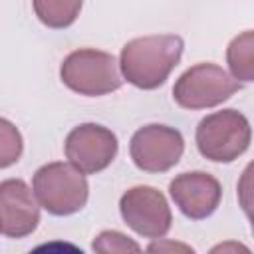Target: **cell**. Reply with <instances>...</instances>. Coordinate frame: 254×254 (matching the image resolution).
I'll return each instance as SVG.
<instances>
[{
  "mask_svg": "<svg viewBox=\"0 0 254 254\" xmlns=\"http://www.w3.org/2000/svg\"><path fill=\"white\" fill-rule=\"evenodd\" d=\"M183 40L173 34L143 36L127 42L121 50V71L125 79L141 89L159 87L179 64Z\"/></svg>",
  "mask_w": 254,
  "mask_h": 254,
  "instance_id": "cell-1",
  "label": "cell"
},
{
  "mask_svg": "<svg viewBox=\"0 0 254 254\" xmlns=\"http://www.w3.org/2000/svg\"><path fill=\"white\" fill-rule=\"evenodd\" d=\"M250 125L236 109H222L206 115L196 127L198 151L216 163H230L248 149Z\"/></svg>",
  "mask_w": 254,
  "mask_h": 254,
  "instance_id": "cell-2",
  "label": "cell"
},
{
  "mask_svg": "<svg viewBox=\"0 0 254 254\" xmlns=\"http://www.w3.org/2000/svg\"><path fill=\"white\" fill-rule=\"evenodd\" d=\"M38 202L52 214L64 216L77 212L87 200L85 177L65 163H50L34 175Z\"/></svg>",
  "mask_w": 254,
  "mask_h": 254,
  "instance_id": "cell-3",
  "label": "cell"
},
{
  "mask_svg": "<svg viewBox=\"0 0 254 254\" xmlns=\"http://www.w3.org/2000/svg\"><path fill=\"white\" fill-rule=\"evenodd\" d=\"M62 81L81 95H105L121 85L117 62L99 50L71 52L62 64Z\"/></svg>",
  "mask_w": 254,
  "mask_h": 254,
  "instance_id": "cell-4",
  "label": "cell"
},
{
  "mask_svg": "<svg viewBox=\"0 0 254 254\" xmlns=\"http://www.w3.org/2000/svg\"><path fill=\"white\" fill-rule=\"evenodd\" d=\"M240 83L230 77L220 65L198 64L187 69L173 87L175 101L185 109H204L226 101Z\"/></svg>",
  "mask_w": 254,
  "mask_h": 254,
  "instance_id": "cell-5",
  "label": "cell"
},
{
  "mask_svg": "<svg viewBox=\"0 0 254 254\" xmlns=\"http://www.w3.org/2000/svg\"><path fill=\"white\" fill-rule=\"evenodd\" d=\"M185 151L183 135L165 125H147L131 139V159L147 173H163L175 167Z\"/></svg>",
  "mask_w": 254,
  "mask_h": 254,
  "instance_id": "cell-6",
  "label": "cell"
},
{
  "mask_svg": "<svg viewBox=\"0 0 254 254\" xmlns=\"http://www.w3.org/2000/svg\"><path fill=\"white\" fill-rule=\"evenodd\" d=\"M121 216L141 236L159 238L171 228V210L165 196L153 187H133L119 202Z\"/></svg>",
  "mask_w": 254,
  "mask_h": 254,
  "instance_id": "cell-7",
  "label": "cell"
},
{
  "mask_svg": "<svg viewBox=\"0 0 254 254\" xmlns=\"http://www.w3.org/2000/svg\"><path fill=\"white\" fill-rule=\"evenodd\" d=\"M117 155V137L95 123L75 127L65 139V157L79 173L103 171Z\"/></svg>",
  "mask_w": 254,
  "mask_h": 254,
  "instance_id": "cell-8",
  "label": "cell"
},
{
  "mask_svg": "<svg viewBox=\"0 0 254 254\" xmlns=\"http://www.w3.org/2000/svg\"><path fill=\"white\" fill-rule=\"evenodd\" d=\"M40 222L38 202L20 179L0 183V232L12 238L30 234Z\"/></svg>",
  "mask_w": 254,
  "mask_h": 254,
  "instance_id": "cell-9",
  "label": "cell"
},
{
  "mask_svg": "<svg viewBox=\"0 0 254 254\" xmlns=\"http://www.w3.org/2000/svg\"><path fill=\"white\" fill-rule=\"evenodd\" d=\"M171 196L189 218L200 220L212 214L220 202V183L208 173H183L171 183Z\"/></svg>",
  "mask_w": 254,
  "mask_h": 254,
  "instance_id": "cell-10",
  "label": "cell"
},
{
  "mask_svg": "<svg viewBox=\"0 0 254 254\" xmlns=\"http://www.w3.org/2000/svg\"><path fill=\"white\" fill-rule=\"evenodd\" d=\"M228 65L234 79L252 81L254 77V34L248 30L236 36L228 46Z\"/></svg>",
  "mask_w": 254,
  "mask_h": 254,
  "instance_id": "cell-11",
  "label": "cell"
},
{
  "mask_svg": "<svg viewBox=\"0 0 254 254\" xmlns=\"http://www.w3.org/2000/svg\"><path fill=\"white\" fill-rule=\"evenodd\" d=\"M34 10L44 24L52 28H64V26H69L77 18L81 10V2L77 0H36Z\"/></svg>",
  "mask_w": 254,
  "mask_h": 254,
  "instance_id": "cell-12",
  "label": "cell"
},
{
  "mask_svg": "<svg viewBox=\"0 0 254 254\" xmlns=\"http://www.w3.org/2000/svg\"><path fill=\"white\" fill-rule=\"evenodd\" d=\"M95 254H141V248L129 236L117 230H103L93 240Z\"/></svg>",
  "mask_w": 254,
  "mask_h": 254,
  "instance_id": "cell-13",
  "label": "cell"
},
{
  "mask_svg": "<svg viewBox=\"0 0 254 254\" xmlns=\"http://www.w3.org/2000/svg\"><path fill=\"white\" fill-rule=\"evenodd\" d=\"M22 155V135L6 119L0 117V169L14 165Z\"/></svg>",
  "mask_w": 254,
  "mask_h": 254,
  "instance_id": "cell-14",
  "label": "cell"
},
{
  "mask_svg": "<svg viewBox=\"0 0 254 254\" xmlns=\"http://www.w3.org/2000/svg\"><path fill=\"white\" fill-rule=\"evenodd\" d=\"M147 254H194V250L185 244V242H177V240H155L149 244Z\"/></svg>",
  "mask_w": 254,
  "mask_h": 254,
  "instance_id": "cell-15",
  "label": "cell"
},
{
  "mask_svg": "<svg viewBox=\"0 0 254 254\" xmlns=\"http://www.w3.org/2000/svg\"><path fill=\"white\" fill-rule=\"evenodd\" d=\"M30 254H83V250H79L75 244L71 242H64V240H52L46 244L36 246Z\"/></svg>",
  "mask_w": 254,
  "mask_h": 254,
  "instance_id": "cell-16",
  "label": "cell"
},
{
  "mask_svg": "<svg viewBox=\"0 0 254 254\" xmlns=\"http://www.w3.org/2000/svg\"><path fill=\"white\" fill-rule=\"evenodd\" d=\"M208 254H252L242 242H234V240H228V242H220L216 244Z\"/></svg>",
  "mask_w": 254,
  "mask_h": 254,
  "instance_id": "cell-17",
  "label": "cell"
}]
</instances>
